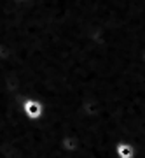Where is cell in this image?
<instances>
[{"label": "cell", "mask_w": 145, "mask_h": 158, "mask_svg": "<svg viewBox=\"0 0 145 158\" xmlns=\"http://www.w3.org/2000/svg\"><path fill=\"white\" fill-rule=\"evenodd\" d=\"M117 149H119V153H121L124 158H128L129 155H133V149H131L129 146H126V144H121V146H117Z\"/></svg>", "instance_id": "6da1fadb"}]
</instances>
